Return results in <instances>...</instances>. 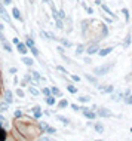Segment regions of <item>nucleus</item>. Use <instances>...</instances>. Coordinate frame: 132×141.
<instances>
[{
  "instance_id": "412c9836",
  "label": "nucleus",
  "mask_w": 132,
  "mask_h": 141,
  "mask_svg": "<svg viewBox=\"0 0 132 141\" xmlns=\"http://www.w3.org/2000/svg\"><path fill=\"white\" fill-rule=\"evenodd\" d=\"M83 52H85V46H83V45H79L77 49H76V55H82Z\"/></svg>"
},
{
  "instance_id": "a878e982",
  "label": "nucleus",
  "mask_w": 132,
  "mask_h": 141,
  "mask_svg": "<svg viewBox=\"0 0 132 141\" xmlns=\"http://www.w3.org/2000/svg\"><path fill=\"white\" fill-rule=\"evenodd\" d=\"M79 101H80V103H89V101H91V97L83 95V97H80V98H79Z\"/></svg>"
},
{
  "instance_id": "20e7f679",
  "label": "nucleus",
  "mask_w": 132,
  "mask_h": 141,
  "mask_svg": "<svg viewBox=\"0 0 132 141\" xmlns=\"http://www.w3.org/2000/svg\"><path fill=\"white\" fill-rule=\"evenodd\" d=\"M96 114H98L100 117H111V113H110L108 109H100Z\"/></svg>"
},
{
  "instance_id": "603ef678",
  "label": "nucleus",
  "mask_w": 132,
  "mask_h": 141,
  "mask_svg": "<svg viewBox=\"0 0 132 141\" xmlns=\"http://www.w3.org/2000/svg\"><path fill=\"white\" fill-rule=\"evenodd\" d=\"M3 28H5V27H3V24H0V31H2V30H3Z\"/></svg>"
},
{
  "instance_id": "58836bf2",
  "label": "nucleus",
  "mask_w": 132,
  "mask_h": 141,
  "mask_svg": "<svg viewBox=\"0 0 132 141\" xmlns=\"http://www.w3.org/2000/svg\"><path fill=\"white\" fill-rule=\"evenodd\" d=\"M56 70H59V71H62V73H67V70L62 67V65H56Z\"/></svg>"
},
{
  "instance_id": "f8f14e48",
  "label": "nucleus",
  "mask_w": 132,
  "mask_h": 141,
  "mask_svg": "<svg viewBox=\"0 0 132 141\" xmlns=\"http://www.w3.org/2000/svg\"><path fill=\"white\" fill-rule=\"evenodd\" d=\"M31 79L33 80H36V82H39V80H42V76H40V73L39 71H31Z\"/></svg>"
},
{
  "instance_id": "dca6fc26",
  "label": "nucleus",
  "mask_w": 132,
  "mask_h": 141,
  "mask_svg": "<svg viewBox=\"0 0 132 141\" xmlns=\"http://www.w3.org/2000/svg\"><path fill=\"white\" fill-rule=\"evenodd\" d=\"M58 120H59V122H62L64 125H68V123H70V120L65 117V116H62V114H58Z\"/></svg>"
},
{
  "instance_id": "7ed1b4c3",
  "label": "nucleus",
  "mask_w": 132,
  "mask_h": 141,
  "mask_svg": "<svg viewBox=\"0 0 132 141\" xmlns=\"http://www.w3.org/2000/svg\"><path fill=\"white\" fill-rule=\"evenodd\" d=\"M0 16H2V18L5 19L6 22H9V24H10V27H14V25H12V22H10V16H9V15H8V12H6V10H5V8H3V5H0Z\"/></svg>"
},
{
  "instance_id": "2f4dec72",
  "label": "nucleus",
  "mask_w": 132,
  "mask_h": 141,
  "mask_svg": "<svg viewBox=\"0 0 132 141\" xmlns=\"http://www.w3.org/2000/svg\"><path fill=\"white\" fill-rule=\"evenodd\" d=\"M30 50H31V54L34 55V57H39V49H37L36 46H31V48H30Z\"/></svg>"
},
{
  "instance_id": "6e6552de",
  "label": "nucleus",
  "mask_w": 132,
  "mask_h": 141,
  "mask_svg": "<svg viewBox=\"0 0 132 141\" xmlns=\"http://www.w3.org/2000/svg\"><path fill=\"white\" fill-rule=\"evenodd\" d=\"M12 15H14V18H15V19H18V21L24 22V19H22V16H21V12H19L18 8H14V9H12Z\"/></svg>"
},
{
  "instance_id": "79ce46f5",
  "label": "nucleus",
  "mask_w": 132,
  "mask_h": 141,
  "mask_svg": "<svg viewBox=\"0 0 132 141\" xmlns=\"http://www.w3.org/2000/svg\"><path fill=\"white\" fill-rule=\"evenodd\" d=\"M71 79H73L74 82H79V80H80V77H79V76H76V74H71Z\"/></svg>"
},
{
  "instance_id": "09e8293b",
  "label": "nucleus",
  "mask_w": 132,
  "mask_h": 141,
  "mask_svg": "<svg viewBox=\"0 0 132 141\" xmlns=\"http://www.w3.org/2000/svg\"><path fill=\"white\" fill-rule=\"evenodd\" d=\"M9 71H10V73H16V68L12 67V68H9Z\"/></svg>"
},
{
  "instance_id": "cd10ccee",
  "label": "nucleus",
  "mask_w": 132,
  "mask_h": 141,
  "mask_svg": "<svg viewBox=\"0 0 132 141\" xmlns=\"http://www.w3.org/2000/svg\"><path fill=\"white\" fill-rule=\"evenodd\" d=\"M95 131H96V132H100V134H102V132H104V128H102V125L96 123V125H95Z\"/></svg>"
},
{
  "instance_id": "473e14b6",
  "label": "nucleus",
  "mask_w": 132,
  "mask_h": 141,
  "mask_svg": "<svg viewBox=\"0 0 132 141\" xmlns=\"http://www.w3.org/2000/svg\"><path fill=\"white\" fill-rule=\"evenodd\" d=\"M8 110V103H0V111H6Z\"/></svg>"
},
{
  "instance_id": "aec40b11",
  "label": "nucleus",
  "mask_w": 132,
  "mask_h": 141,
  "mask_svg": "<svg viewBox=\"0 0 132 141\" xmlns=\"http://www.w3.org/2000/svg\"><path fill=\"white\" fill-rule=\"evenodd\" d=\"M129 45H131V34L128 33L126 37H125V43H123V46H125V48H128Z\"/></svg>"
},
{
  "instance_id": "37998d69",
  "label": "nucleus",
  "mask_w": 132,
  "mask_h": 141,
  "mask_svg": "<svg viewBox=\"0 0 132 141\" xmlns=\"http://www.w3.org/2000/svg\"><path fill=\"white\" fill-rule=\"evenodd\" d=\"M71 109H73V110H76V111H77V110H80V107H79L77 104H71Z\"/></svg>"
},
{
  "instance_id": "3c124183",
  "label": "nucleus",
  "mask_w": 132,
  "mask_h": 141,
  "mask_svg": "<svg viewBox=\"0 0 132 141\" xmlns=\"http://www.w3.org/2000/svg\"><path fill=\"white\" fill-rule=\"evenodd\" d=\"M85 63H86V64H91V58H85Z\"/></svg>"
},
{
  "instance_id": "7c9ffc66",
  "label": "nucleus",
  "mask_w": 132,
  "mask_h": 141,
  "mask_svg": "<svg viewBox=\"0 0 132 141\" xmlns=\"http://www.w3.org/2000/svg\"><path fill=\"white\" fill-rule=\"evenodd\" d=\"M28 89H30V94H31V95H34V97H37V95H39V91H37L36 88L30 86V88H28Z\"/></svg>"
},
{
  "instance_id": "9d476101",
  "label": "nucleus",
  "mask_w": 132,
  "mask_h": 141,
  "mask_svg": "<svg viewBox=\"0 0 132 141\" xmlns=\"http://www.w3.org/2000/svg\"><path fill=\"white\" fill-rule=\"evenodd\" d=\"M98 88H100V91L105 92V94H111L114 91V86H111V85H108V86H98Z\"/></svg>"
},
{
  "instance_id": "72a5a7b5",
  "label": "nucleus",
  "mask_w": 132,
  "mask_h": 141,
  "mask_svg": "<svg viewBox=\"0 0 132 141\" xmlns=\"http://www.w3.org/2000/svg\"><path fill=\"white\" fill-rule=\"evenodd\" d=\"M25 43H27V46H28V48H31V46H34V42H33V39H31V37H27V42H25Z\"/></svg>"
},
{
  "instance_id": "de8ad7c7",
  "label": "nucleus",
  "mask_w": 132,
  "mask_h": 141,
  "mask_svg": "<svg viewBox=\"0 0 132 141\" xmlns=\"http://www.w3.org/2000/svg\"><path fill=\"white\" fill-rule=\"evenodd\" d=\"M0 40H2V42H5V40H6V37L3 36V33H2V31H0Z\"/></svg>"
},
{
  "instance_id": "393cba45",
  "label": "nucleus",
  "mask_w": 132,
  "mask_h": 141,
  "mask_svg": "<svg viewBox=\"0 0 132 141\" xmlns=\"http://www.w3.org/2000/svg\"><path fill=\"white\" fill-rule=\"evenodd\" d=\"M59 40H61V43H62L65 48H71V42H68L67 39H59Z\"/></svg>"
},
{
  "instance_id": "f257e3e1",
  "label": "nucleus",
  "mask_w": 132,
  "mask_h": 141,
  "mask_svg": "<svg viewBox=\"0 0 132 141\" xmlns=\"http://www.w3.org/2000/svg\"><path fill=\"white\" fill-rule=\"evenodd\" d=\"M113 65L114 64L113 63H110V64H107V65H100V67H95L94 68V73L96 74V76H102V74H107L110 71V70H111V68H113Z\"/></svg>"
},
{
  "instance_id": "a211bd4d",
  "label": "nucleus",
  "mask_w": 132,
  "mask_h": 141,
  "mask_svg": "<svg viewBox=\"0 0 132 141\" xmlns=\"http://www.w3.org/2000/svg\"><path fill=\"white\" fill-rule=\"evenodd\" d=\"M55 25H56V28H59V30H62V28H64L62 19H61V18H56V19H55Z\"/></svg>"
},
{
  "instance_id": "c85d7f7f",
  "label": "nucleus",
  "mask_w": 132,
  "mask_h": 141,
  "mask_svg": "<svg viewBox=\"0 0 132 141\" xmlns=\"http://www.w3.org/2000/svg\"><path fill=\"white\" fill-rule=\"evenodd\" d=\"M122 12L125 14V19H126V22H129V10H128L126 8H123V9H122Z\"/></svg>"
},
{
  "instance_id": "6ab92c4d",
  "label": "nucleus",
  "mask_w": 132,
  "mask_h": 141,
  "mask_svg": "<svg viewBox=\"0 0 132 141\" xmlns=\"http://www.w3.org/2000/svg\"><path fill=\"white\" fill-rule=\"evenodd\" d=\"M45 100H46V103H48L49 105H54V104H55V98H54L52 95H48Z\"/></svg>"
},
{
  "instance_id": "f704fd0d",
  "label": "nucleus",
  "mask_w": 132,
  "mask_h": 141,
  "mask_svg": "<svg viewBox=\"0 0 132 141\" xmlns=\"http://www.w3.org/2000/svg\"><path fill=\"white\" fill-rule=\"evenodd\" d=\"M58 18H61V19H65V12H64L62 9H59V10H58Z\"/></svg>"
},
{
  "instance_id": "e433bc0d",
  "label": "nucleus",
  "mask_w": 132,
  "mask_h": 141,
  "mask_svg": "<svg viewBox=\"0 0 132 141\" xmlns=\"http://www.w3.org/2000/svg\"><path fill=\"white\" fill-rule=\"evenodd\" d=\"M42 92H43V94H45V97H48V95H50V89H48V88H43V89H42Z\"/></svg>"
},
{
  "instance_id": "49530a36",
  "label": "nucleus",
  "mask_w": 132,
  "mask_h": 141,
  "mask_svg": "<svg viewBox=\"0 0 132 141\" xmlns=\"http://www.w3.org/2000/svg\"><path fill=\"white\" fill-rule=\"evenodd\" d=\"M43 2H45V3H48V5H50V8L54 6V3H52V0H43Z\"/></svg>"
},
{
  "instance_id": "f03ea898",
  "label": "nucleus",
  "mask_w": 132,
  "mask_h": 141,
  "mask_svg": "<svg viewBox=\"0 0 132 141\" xmlns=\"http://www.w3.org/2000/svg\"><path fill=\"white\" fill-rule=\"evenodd\" d=\"M80 110H82V113L85 114V117H86V119H92V120H94V119L98 116V114L94 113V111H89L91 109H88V107H80Z\"/></svg>"
},
{
  "instance_id": "bb28decb",
  "label": "nucleus",
  "mask_w": 132,
  "mask_h": 141,
  "mask_svg": "<svg viewBox=\"0 0 132 141\" xmlns=\"http://www.w3.org/2000/svg\"><path fill=\"white\" fill-rule=\"evenodd\" d=\"M50 91H52V94H54V95H58V97H62V94H61V91H59L58 88H52V89H50Z\"/></svg>"
},
{
  "instance_id": "c9c22d12",
  "label": "nucleus",
  "mask_w": 132,
  "mask_h": 141,
  "mask_svg": "<svg viewBox=\"0 0 132 141\" xmlns=\"http://www.w3.org/2000/svg\"><path fill=\"white\" fill-rule=\"evenodd\" d=\"M46 132H48V134H55V132H56V129H55V128H50L49 125H48V128H46Z\"/></svg>"
},
{
  "instance_id": "4be33fe9",
  "label": "nucleus",
  "mask_w": 132,
  "mask_h": 141,
  "mask_svg": "<svg viewBox=\"0 0 132 141\" xmlns=\"http://www.w3.org/2000/svg\"><path fill=\"white\" fill-rule=\"evenodd\" d=\"M67 105H68V103H67V100H61V101H59V103H58V107H59V109H65Z\"/></svg>"
},
{
  "instance_id": "39448f33",
  "label": "nucleus",
  "mask_w": 132,
  "mask_h": 141,
  "mask_svg": "<svg viewBox=\"0 0 132 141\" xmlns=\"http://www.w3.org/2000/svg\"><path fill=\"white\" fill-rule=\"evenodd\" d=\"M111 50H113V46H108V48H104V49L98 50V55L100 57H107V55L111 54Z\"/></svg>"
},
{
  "instance_id": "c756f323",
  "label": "nucleus",
  "mask_w": 132,
  "mask_h": 141,
  "mask_svg": "<svg viewBox=\"0 0 132 141\" xmlns=\"http://www.w3.org/2000/svg\"><path fill=\"white\" fill-rule=\"evenodd\" d=\"M3 48H5V49L8 50V52H12V46H10V45H9V43H8L6 40L3 42Z\"/></svg>"
},
{
  "instance_id": "9b49d317",
  "label": "nucleus",
  "mask_w": 132,
  "mask_h": 141,
  "mask_svg": "<svg viewBox=\"0 0 132 141\" xmlns=\"http://www.w3.org/2000/svg\"><path fill=\"white\" fill-rule=\"evenodd\" d=\"M33 114H34V117H36V119H40V116H42L40 105H34V109H33Z\"/></svg>"
},
{
  "instance_id": "4c0bfd02",
  "label": "nucleus",
  "mask_w": 132,
  "mask_h": 141,
  "mask_svg": "<svg viewBox=\"0 0 132 141\" xmlns=\"http://www.w3.org/2000/svg\"><path fill=\"white\" fill-rule=\"evenodd\" d=\"M16 95L21 97V98H24V91L22 89H16Z\"/></svg>"
},
{
  "instance_id": "2eb2a0df",
  "label": "nucleus",
  "mask_w": 132,
  "mask_h": 141,
  "mask_svg": "<svg viewBox=\"0 0 132 141\" xmlns=\"http://www.w3.org/2000/svg\"><path fill=\"white\" fill-rule=\"evenodd\" d=\"M123 101H125L128 105H131L132 104V94H126V95H125V98H123Z\"/></svg>"
},
{
  "instance_id": "864d4df0",
  "label": "nucleus",
  "mask_w": 132,
  "mask_h": 141,
  "mask_svg": "<svg viewBox=\"0 0 132 141\" xmlns=\"http://www.w3.org/2000/svg\"><path fill=\"white\" fill-rule=\"evenodd\" d=\"M131 132H132V128H131Z\"/></svg>"
},
{
  "instance_id": "4468645a",
  "label": "nucleus",
  "mask_w": 132,
  "mask_h": 141,
  "mask_svg": "<svg viewBox=\"0 0 132 141\" xmlns=\"http://www.w3.org/2000/svg\"><path fill=\"white\" fill-rule=\"evenodd\" d=\"M85 77H86V80H88L89 83H92V85H98L96 79H95V77H92L91 74H85Z\"/></svg>"
},
{
  "instance_id": "ea45409f",
  "label": "nucleus",
  "mask_w": 132,
  "mask_h": 141,
  "mask_svg": "<svg viewBox=\"0 0 132 141\" xmlns=\"http://www.w3.org/2000/svg\"><path fill=\"white\" fill-rule=\"evenodd\" d=\"M102 34H104V36H107V34H108V28L105 27V25H102Z\"/></svg>"
},
{
  "instance_id": "a19ab883",
  "label": "nucleus",
  "mask_w": 132,
  "mask_h": 141,
  "mask_svg": "<svg viewBox=\"0 0 132 141\" xmlns=\"http://www.w3.org/2000/svg\"><path fill=\"white\" fill-rule=\"evenodd\" d=\"M21 116H22V111H21V110H16V111H15V117H21Z\"/></svg>"
},
{
  "instance_id": "a18cd8bd",
  "label": "nucleus",
  "mask_w": 132,
  "mask_h": 141,
  "mask_svg": "<svg viewBox=\"0 0 132 141\" xmlns=\"http://www.w3.org/2000/svg\"><path fill=\"white\" fill-rule=\"evenodd\" d=\"M12 42H14L15 45H18V43H19V39H18V37H14V39H12Z\"/></svg>"
},
{
  "instance_id": "ddd939ff",
  "label": "nucleus",
  "mask_w": 132,
  "mask_h": 141,
  "mask_svg": "<svg viewBox=\"0 0 132 141\" xmlns=\"http://www.w3.org/2000/svg\"><path fill=\"white\" fill-rule=\"evenodd\" d=\"M22 63L25 64V65H28V67H31L33 64H34V61H33L31 58H27V57H24L22 55Z\"/></svg>"
},
{
  "instance_id": "8fccbe9b",
  "label": "nucleus",
  "mask_w": 132,
  "mask_h": 141,
  "mask_svg": "<svg viewBox=\"0 0 132 141\" xmlns=\"http://www.w3.org/2000/svg\"><path fill=\"white\" fill-rule=\"evenodd\" d=\"M40 140H43V141H45V140H46V141H49V140H50V137H42Z\"/></svg>"
},
{
  "instance_id": "5701e85b",
  "label": "nucleus",
  "mask_w": 132,
  "mask_h": 141,
  "mask_svg": "<svg viewBox=\"0 0 132 141\" xmlns=\"http://www.w3.org/2000/svg\"><path fill=\"white\" fill-rule=\"evenodd\" d=\"M67 91H68L70 94H76V92H77V88L73 86V85H68V86H67Z\"/></svg>"
},
{
  "instance_id": "423d86ee",
  "label": "nucleus",
  "mask_w": 132,
  "mask_h": 141,
  "mask_svg": "<svg viewBox=\"0 0 132 141\" xmlns=\"http://www.w3.org/2000/svg\"><path fill=\"white\" fill-rule=\"evenodd\" d=\"M16 46H18V52H19L21 55H25V54L28 52V46H27V43H18Z\"/></svg>"
},
{
  "instance_id": "f3484780",
  "label": "nucleus",
  "mask_w": 132,
  "mask_h": 141,
  "mask_svg": "<svg viewBox=\"0 0 132 141\" xmlns=\"http://www.w3.org/2000/svg\"><path fill=\"white\" fill-rule=\"evenodd\" d=\"M101 8H102V9H104L105 12H107V14H108L110 16H111V18H114V16H116V15H114L113 12H111V10H110V8H108V6H105V5H102V3H101Z\"/></svg>"
},
{
  "instance_id": "1a4fd4ad",
  "label": "nucleus",
  "mask_w": 132,
  "mask_h": 141,
  "mask_svg": "<svg viewBox=\"0 0 132 141\" xmlns=\"http://www.w3.org/2000/svg\"><path fill=\"white\" fill-rule=\"evenodd\" d=\"M5 101L8 103V104H12L14 103V98H12V92L8 89V91H5Z\"/></svg>"
},
{
  "instance_id": "0eeeda50",
  "label": "nucleus",
  "mask_w": 132,
  "mask_h": 141,
  "mask_svg": "<svg viewBox=\"0 0 132 141\" xmlns=\"http://www.w3.org/2000/svg\"><path fill=\"white\" fill-rule=\"evenodd\" d=\"M98 50H100V49H98V45L95 43V45L89 46V48L86 49V52H88V55H95V54H98Z\"/></svg>"
},
{
  "instance_id": "b1692460",
  "label": "nucleus",
  "mask_w": 132,
  "mask_h": 141,
  "mask_svg": "<svg viewBox=\"0 0 132 141\" xmlns=\"http://www.w3.org/2000/svg\"><path fill=\"white\" fill-rule=\"evenodd\" d=\"M3 140H6V131L0 126V141H3Z\"/></svg>"
},
{
  "instance_id": "c03bdc74",
  "label": "nucleus",
  "mask_w": 132,
  "mask_h": 141,
  "mask_svg": "<svg viewBox=\"0 0 132 141\" xmlns=\"http://www.w3.org/2000/svg\"><path fill=\"white\" fill-rule=\"evenodd\" d=\"M10 3H12V0H3V5H6V6H9Z\"/></svg>"
}]
</instances>
